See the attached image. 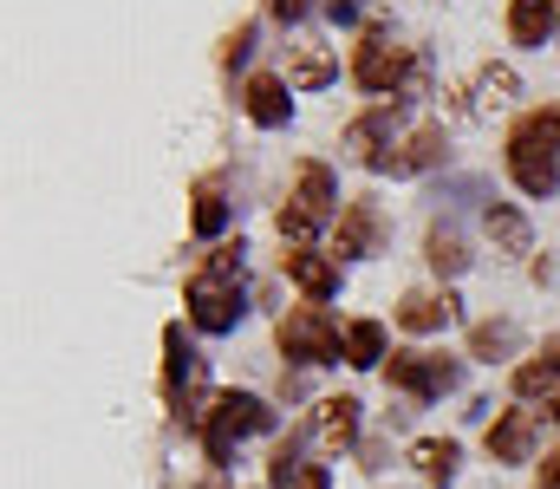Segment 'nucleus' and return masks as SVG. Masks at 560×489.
<instances>
[{"label":"nucleus","mask_w":560,"mask_h":489,"mask_svg":"<svg viewBox=\"0 0 560 489\" xmlns=\"http://www.w3.org/2000/svg\"><path fill=\"white\" fill-rule=\"evenodd\" d=\"M183 307L196 333H235V321L248 314L242 307V242H222L183 288Z\"/></svg>","instance_id":"obj_1"},{"label":"nucleus","mask_w":560,"mask_h":489,"mask_svg":"<svg viewBox=\"0 0 560 489\" xmlns=\"http://www.w3.org/2000/svg\"><path fill=\"white\" fill-rule=\"evenodd\" d=\"M509 176L522 196H555L560 189V105H535L509 131Z\"/></svg>","instance_id":"obj_2"},{"label":"nucleus","mask_w":560,"mask_h":489,"mask_svg":"<svg viewBox=\"0 0 560 489\" xmlns=\"http://www.w3.org/2000/svg\"><path fill=\"white\" fill-rule=\"evenodd\" d=\"M261 431H275V411H268V398H255V392H222V398L202 411V451H209V464H229V451H235L242 438H261Z\"/></svg>","instance_id":"obj_3"},{"label":"nucleus","mask_w":560,"mask_h":489,"mask_svg":"<svg viewBox=\"0 0 560 489\" xmlns=\"http://www.w3.org/2000/svg\"><path fill=\"white\" fill-rule=\"evenodd\" d=\"M339 216V183H332V170L326 163H300L293 170V196H287V209L275 216L280 242H306L319 222H332Z\"/></svg>","instance_id":"obj_4"},{"label":"nucleus","mask_w":560,"mask_h":489,"mask_svg":"<svg viewBox=\"0 0 560 489\" xmlns=\"http://www.w3.org/2000/svg\"><path fill=\"white\" fill-rule=\"evenodd\" d=\"M275 339L293 365H332V359H346V333H339V321H332L319 301L293 307V314L275 326Z\"/></svg>","instance_id":"obj_5"},{"label":"nucleus","mask_w":560,"mask_h":489,"mask_svg":"<svg viewBox=\"0 0 560 489\" xmlns=\"http://www.w3.org/2000/svg\"><path fill=\"white\" fill-rule=\"evenodd\" d=\"M163 398H170L176 418L202 424V411H196V398H202V352L183 339V326H163Z\"/></svg>","instance_id":"obj_6"},{"label":"nucleus","mask_w":560,"mask_h":489,"mask_svg":"<svg viewBox=\"0 0 560 489\" xmlns=\"http://www.w3.org/2000/svg\"><path fill=\"white\" fill-rule=\"evenodd\" d=\"M385 379L423 405V398H443V392H456L463 385V359H443V352H392L385 359Z\"/></svg>","instance_id":"obj_7"},{"label":"nucleus","mask_w":560,"mask_h":489,"mask_svg":"<svg viewBox=\"0 0 560 489\" xmlns=\"http://www.w3.org/2000/svg\"><path fill=\"white\" fill-rule=\"evenodd\" d=\"M411 66H418V53L398 46L392 33H365L359 53H352V79H359V92H405Z\"/></svg>","instance_id":"obj_8"},{"label":"nucleus","mask_w":560,"mask_h":489,"mask_svg":"<svg viewBox=\"0 0 560 489\" xmlns=\"http://www.w3.org/2000/svg\"><path fill=\"white\" fill-rule=\"evenodd\" d=\"M385 242H392V222H385L378 202H346V209H339V229H332V255H339V261H365V255H378Z\"/></svg>","instance_id":"obj_9"},{"label":"nucleus","mask_w":560,"mask_h":489,"mask_svg":"<svg viewBox=\"0 0 560 489\" xmlns=\"http://www.w3.org/2000/svg\"><path fill=\"white\" fill-rule=\"evenodd\" d=\"M306 444L339 457L346 444H359V398H319L313 418H306Z\"/></svg>","instance_id":"obj_10"},{"label":"nucleus","mask_w":560,"mask_h":489,"mask_svg":"<svg viewBox=\"0 0 560 489\" xmlns=\"http://www.w3.org/2000/svg\"><path fill=\"white\" fill-rule=\"evenodd\" d=\"M436 163H443V125H418V131H405L372 170L378 176H418V170H436Z\"/></svg>","instance_id":"obj_11"},{"label":"nucleus","mask_w":560,"mask_h":489,"mask_svg":"<svg viewBox=\"0 0 560 489\" xmlns=\"http://www.w3.org/2000/svg\"><path fill=\"white\" fill-rule=\"evenodd\" d=\"M392 125H398V105H378V112L352 118V125H346V138H339V144H346V158H359L365 170H372V163L398 144V138H392Z\"/></svg>","instance_id":"obj_12"},{"label":"nucleus","mask_w":560,"mask_h":489,"mask_svg":"<svg viewBox=\"0 0 560 489\" xmlns=\"http://www.w3.org/2000/svg\"><path fill=\"white\" fill-rule=\"evenodd\" d=\"M280 268H287V281H293L306 301H332V294H339V261H332V255L287 248V255H280Z\"/></svg>","instance_id":"obj_13"},{"label":"nucleus","mask_w":560,"mask_h":489,"mask_svg":"<svg viewBox=\"0 0 560 489\" xmlns=\"http://www.w3.org/2000/svg\"><path fill=\"white\" fill-rule=\"evenodd\" d=\"M535 438H541V411H502L489 424V457L495 464H528Z\"/></svg>","instance_id":"obj_14"},{"label":"nucleus","mask_w":560,"mask_h":489,"mask_svg":"<svg viewBox=\"0 0 560 489\" xmlns=\"http://www.w3.org/2000/svg\"><path fill=\"white\" fill-rule=\"evenodd\" d=\"M456 314H463V301H456L450 288H443V294H436V288H411V294L398 301V326H405V333H443Z\"/></svg>","instance_id":"obj_15"},{"label":"nucleus","mask_w":560,"mask_h":489,"mask_svg":"<svg viewBox=\"0 0 560 489\" xmlns=\"http://www.w3.org/2000/svg\"><path fill=\"white\" fill-rule=\"evenodd\" d=\"M293 85L287 79H275V72H255L248 85H242V105H248V118L261 125V131H280L287 118H293V98H287Z\"/></svg>","instance_id":"obj_16"},{"label":"nucleus","mask_w":560,"mask_h":489,"mask_svg":"<svg viewBox=\"0 0 560 489\" xmlns=\"http://www.w3.org/2000/svg\"><path fill=\"white\" fill-rule=\"evenodd\" d=\"M515 92H522L515 66H482V72H476V85H469V112H476V118H495V112H509V105H515Z\"/></svg>","instance_id":"obj_17"},{"label":"nucleus","mask_w":560,"mask_h":489,"mask_svg":"<svg viewBox=\"0 0 560 489\" xmlns=\"http://www.w3.org/2000/svg\"><path fill=\"white\" fill-rule=\"evenodd\" d=\"M560 20V0H509V39L515 46H548Z\"/></svg>","instance_id":"obj_18"},{"label":"nucleus","mask_w":560,"mask_h":489,"mask_svg":"<svg viewBox=\"0 0 560 489\" xmlns=\"http://www.w3.org/2000/svg\"><path fill=\"white\" fill-rule=\"evenodd\" d=\"M339 79V59L326 53V46H293V59H287V85H300V92H326Z\"/></svg>","instance_id":"obj_19"},{"label":"nucleus","mask_w":560,"mask_h":489,"mask_svg":"<svg viewBox=\"0 0 560 489\" xmlns=\"http://www.w3.org/2000/svg\"><path fill=\"white\" fill-rule=\"evenodd\" d=\"M555 385H560V333L535 352V359L515 365V398H541V392H555Z\"/></svg>","instance_id":"obj_20"},{"label":"nucleus","mask_w":560,"mask_h":489,"mask_svg":"<svg viewBox=\"0 0 560 489\" xmlns=\"http://www.w3.org/2000/svg\"><path fill=\"white\" fill-rule=\"evenodd\" d=\"M189 229H196V235H209V242L229 229V189H222V176H202V183H196V209H189Z\"/></svg>","instance_id":"obj_21"},{"label":"nucleus","mask_w":560,"mask_h":489,"mask_svg":"<svg viewBox=\"0 0 560 489\" xmlns=\"http://www.w3.org/2000/svg\"><path fill=\"white\" fill-rule=\"evenodd\" d=\"M482 222H489V242H495L502 255H528V216H522L515 202H489Z\"/></svg>","instance_id":"obj_22"},{"label":"nucleus","mask_w":560,"mask_h":489,"mask_svg":"<svg viewBox=\"0 0 560 489\" xmlns=\"http://www.w3.org/2000/svg\"><path fill=\"white\" fill-rule=\"evenodd\" d=\"M456 457H463V451H456L450 438H418V444H411V464H418V477L430 489H443L456 477Z\"/></svg>","instance_id":"obj_23"},{"label":"nucleus","mask_w":560,"mask_h":489,"mask_svg":"<svg viewBox=\"0 0 560 489\" xmlns=\"http://www.w3.org/2000/svg\"><path fill=\"white\" fill-rule=\"evenodd\" d=\"M423 261H430L436 275H463L476 255H469V242H463L450 222H436V229H430V242H423Z\"/></svg>","instance_id":"obj_24"},{"label":"nucleus","mask_w":560,"mask_h":489,"mask_svg":"<svg viewBox=\"0 0 560 489\" xmlns=\"http://www.w3.org/2000/svg\"><path fill=\"white\" fill-rule=\"evenodd\" d=\"M392 352H385V326L378 321H352L346 326V365H359V372H372V365H385Z\"/></svg>","instance_id":"obj_25"},{"label":"nucleus","mask_w":560,"mask_h":489,"mask_svg":"<svg viewBox=\"0 0 560 489\" xmlns=\"http://www.w3.org/2000/svg\"><path fill=\"white\" fill-rule=\"evenodd\" d=\"M522 346V326L515 321H482L469 333V359H509Z\"/></svg>","instance_id":"obj_26"},{"label":"nucleus","mask_w":560,"mask_h":489,"mask_svg":"<svg viewBox=\"0 0 560 489\" xmlns=\"http://www.w3.org/2000/svg\"><path fill=\"white\" fill-rule=\"evenodd\" d=\"M436 202H450V209H469V202H482V209H489V202H495V189H489L482 176H450V183L436 189Z\"/></svg>","instance_id":"obj_27"},{"label":"nucleus","mask_w":560,"mask_h":489,"mask_svg":"<svg viewBox=\"0 0 560 489\" xmlns=\"http://www.w3.org/2000/svg\"><path fill=\"white\" fill-rule=\"evenodd\" d=\"M248 53H255V26H235V33L222 39V66L235 72V66H248Z\"/></svg>","instance_id":"obj_28"},{"label":"nucleus","mask_w":560,"mask_h":489,"mask_svg":"<svg viewBox=\"0 0 560 489\" xmlns=\"http://www.w3.org/2000/svg\"><path fill=\"white\" fill-rule=\"evenodd\" d=\"M326 13H332V20H339V26H352V20H359V13H365V0H326Z\"/></svg>","instance_id":"obj_29"},{"label":"nucleus","mask_w":560,"mask_h":489,"mask_svg":"<svg viewBox=\"0 0 560 489\" xmlns=\"http://www.w3.org/2000/svg\"><path fill=\"white\" fill-rule=\"evenodd\" d=\"M268 13H275L280 26H293V20L306 13V0H268Z\"/></svg>","instance_id":"obj_30"},{"label":"nucleus","mask_w":560,"mask_h":489,"mask_svg":"<svg viewBox=\"0 0 560 489\" xmlns=\"http://www.w3.org/2000/svg\"><path fill=\"white\" fill-rule=\"evenodd\" d=\"M293 489H332V477H326V470L313 464V470H306V477H300V484H293Z\"/></svg>","instance_id":"obj_31"},{"label":"nucleus","mask_w":560,"mask_h":489,"mask_svg":"<svg viewBox=\"0 0 560 489\" xmlns=\"http://www.w3.org/2000/svg\"><path fill=\"white\" fill-rule=\"evenodd\" d=\"M541 489H560V451L548 457V464H541Z\"/></svg>","instance_id":"obj_32"},{"label":"nucleus","mask_w":560,"mask_h":489,"mask_svg":"<svg viewBox=\"0 0 560 489\" xmlns=\"http://www.w3.org/2000/svg\"><path fill=\"white\" fill-rule=\"evenodd\" d=\"M548 418H555V424H560V392H555V405H548Z\"/></svg>","instance_id":"obj_33"}]
</instances>
